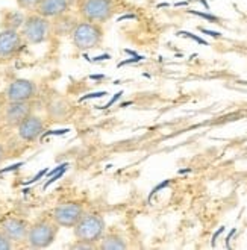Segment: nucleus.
I'll use <instances>...</instances> for the list:
<instances>
[{
    "instance_id": "nucleus-1",
    "label": "nucleus",
    "mask_w": 247,
    "mask_h": 250,
    "mask_svg": "<svg viewBox=\"0 0 247 250\" xmlns=\"http://www.w3.org/2000/svg\"><path fill=\"white\" fill-rule=\"evenodd\" d=\"M68 37L75 49L81 52H88V50L99 49L102 46L105 38V31L103 26L99 23L78 20L76 26L73 27V31H71Z\"/></svg>"
},
{
    "instance_id": "nucleus-2",
    "label": "nucleus",
    "mask_w": 247,
    "mask_h": 250,
    "mask_svg": "<svg viewBox=\"0 0 247 250\" xmlns=\"http://www.w3.org/2000/svg\"><path fill=\"white\" fill-rule=\"evenodd\" d=\"M58 232H60V225L50 215L41 217L32 225H29L26 246L31 249H47L55 243Z\"/></svg>"
},
{
    "instance_id": "nucleus-3",
    "label": "nucleus",
    "mask_w": 247,
    "mask_h": 250,
    "mask_svg": "<svg viewBox=\"0 0 247 250\" xmlns=\"http://www.w3.org/2000/svg\"><path fill=\"white\" fill-rule=\"evenodd\" d=\"M76 9L81 20L103 24L117 12V0H78Z\"/></svg>"
},
{
    "instance_id": "nucleus-4",
    "label": "nucleus",
    "mask_w": 247,
    "mask_h": 250,
    "mask_svg": "<svg viewBox=\"0 0 247 250\" xmlns=\"http://www.w3.org/2000/svg\"><path fill=\"white\" fill-rule=\"evenodd\" d=\"M20 34L27 46H38L52 37V20L40 16L38 12H27Z\"/></svg>"
},
{
    "instance_id": "nucleus-5",
    "label": "nucleus",
    "mask_w": 247,
    "mask_h": 250,
    "mask_svg": "<svg viewBox=\"0 0 247 250\" xmlns=\"http://www.w3.org/2000/svg\"><path fill=\"white\" fill-rule=\"evenodd\" d=\"M105 230H106V223L103 217L96 212H85L76 223V226L73 228L76 240L96 243V244L102 238V235L105 233Z\"/></svg>"
},
{
    "instance_id": "nucleus-6",
    "label": "nucleus",
    "mask_w": 247,
    "mask_h": 250,
    "mask_svg": "<svg viewBox=\"0 0 247 250\" xmlns=\"http://www.w3.org/2000/svg\"><path fill=\"white\" fill-rule=\"evenodd\" d=\"M27 46L20 31L0 29V62H8L17 58Z\"/></svg>"
},
{
    "instance_id": "nucleus-7",
    "label": "nucleus",
    "mask_w": 247,
    "mask_h": 250,
    "mask_svg": "<svg viewBox=\"0 0 247 250\" xmlns=\"http://www.w3.org/2000/svg\"><path fill=\"white\" fill-rule=\"evenodd\" d=\"M34 100H26V102H8L3 106L2 112V122L3 126L9 129H16L26 117H29L34 112Z\"/></svg>"
},
{
    "instance_id": "nucleus-8",
    "label": "nucleus",
    "mask_w": 247,
    "mask_h": 250,
    "mask_svg": "<svg viewBox=\"0 0 247 250\" xmlns=\"http://www.w3.org/2000/svg\"><path fill=\"white\" fill-rule=\"evenodd\" d=\"M38 94V85L24 78L12 79L3 91V96L8 102H26V100H35Z\"/></svg>"
},
{
    "instance_id": "nucleus-9",
    "label": "nucleus",
    "mask_w": 247,
    "mask_h": 250,
    "mask_svg": "<svg viewBox=\"0 0 247 250\" xmlns=\"http://www.w3.org/2000/svg\"><path fill=\"white\" fill-rule=\"evenodd\" d=\"M83 214H85V208L82 203L67 202V203H61V205H58V207H55L50 217L60 225V228L73 229Z\"/></svg>"
},
{
    "instance_id": "nucleus-10",
    "label": "nucleus",
    "mask_w": 247,
    "mask_h": 250,
    "mask_svg": "<svg viewBox=\"0 0 247 250\" xmlns=\"http://www.w3.org/2000/svg\"><path fill=\"white\" fill-rule=\"evenodd\" d=\"M17 137L23 143H35L42 134H46V122L42 117L31 114L16 127Z\"/></svg>"
},
{
    "instance_id": "nucleus-11",
    "label": "nucleus",
    "mask_w": 247,
    "mask_h": 250,
    "mask_svg": "<svg viewBox=\"0 0 247 250\" xmlns=\"http://www.w3.org/2000/svg\"><path fill=\"white\" fill-rule=\"evenodd\" d=\"M29 222H26L24 218L20 217H8L3 220L0 230H3L8 238L16 244H26V237H27V230H29Z\"/></svg>"
},
{
    "instance_id": "nucleus-12",
    "label": "nucleus",
    "mask_w": 247,
    "mask_h": 250,
    "mask_svg": "<svg viewBox=\"0 0 247 250\" xmlns=\"http://www.w3.org/2000/svg\"><path fill=\"white\" fill-rule=\"evenodd\" d=\"M75 3L76 0H41L35 12L49 20H53L64 16V14H68Z\"/></svg>"
},
{
    "instance_id": "nucleus-13",
    "label": "nucleus",
    "mask_w": 247,
    "mask_h": 250,
    "mask_svg": "<svg viewBox=\"0 0 247 250\" xmlns=\"http://www.w3.org/2000/svg\"><path fill=\"white\" fill-rule=\"evenodd\" d=\"M26 19V12L21 9H3L0 12V29L20 31Z\"/></svg>"
},
{
    "instance_id": "nucleus-14",
    "label": "nucleus",
    "mask_w": 247,
    "mask_h": 250,
    "mask_svg": "<svg viewBox=\"0 0 247 250\" xmlns=\"http://www.w3.org/2000/svg\"><path fill=\"white\" fill-rule=\"evenodd\" d=\"M78 19L71 12L64 14L61 17H56L52 20V35L58 37H68L73 31V27L76 26Z\"/></svg>"
},
{
    "instance_id": "nucleus-15",
    "label": "nucleus",
    "mask_w": 247,
    "mask_h": 250,
    "mask_svg": "<svg viewBox=\"0 0 247 250\" xmlns=\"http://www.w3.org/2000/svg\"><path fill=\"white\" fill-rule=\"evenodd\" d=\"M126 247L127 244L123 240V237L115 232L103 233L97 243V249H102V250H123Z\"/></svg>"
},
{
    "instance_id": "nucleus-16",
    "label": "nucleus",
    "mask_w": 247,
    "mask_h": 250,
    "mask_svg": "<svg viewBox=\"0 0 247 250\" xmlns=\"http://www.w3.org/2000/svg\"><path fill=\"white\" fill-rule=\"evenodd\" d=\"M49 115L53 117L55 120H62L67 115H70L71 104L64 99H53L47 106Z\"/></svg>"
},
{
    "instance_id": "nucleus-17",
    "label": "nucleus",
    "mask_w": 247,
    "mask_h": 250,
    "mask_svg": "<svg viewBox=\"0 0 247 250\" xmlns=\"http://www.w3.org/2000/svg\"><path fill=\"white\" fill-rule=\"evenodd\" d=\"M41 0H16V3L19 6V9L27 12H35Z\"/></svg>"
},
{
    "instance_id": "nucleus-18",
    "label": "nucleus",
    "mask_w": 247,
    "mask_h": 250,
    "mask_svg": "<svg viewBox=\"0 0 247 250\" xmlns=\"http://www.w3.org/2000/svg\"><path fill=\"white\" fill-rule=\"evenodd\" d=\"M14 247H16V244L8 238V235L3 230H0V250H11Z\"/></svg>"
},
{
    "instance_id": "nucleus-19",
    "label": "nucleus",
    "mask_w": 247,
    "mask_h": 250,
    "mask_svg": "<svg viewBox=\"0 0 247 250\" xmlns=\"http://www.w3.org/2000/svg\"><path fill=\"white\" fill-rule=\"evenodd\" d=\"M70 249H76V250H81V249H97V244L96 243H88V241H82V240H76L73 244L68 246Z\"/></svg>"
},
{
    "instance_id": "nucleus-20",
    "label": "nucleus",
    "mask_w": 247,
    "mask_h": 250,
    "mask_svg": "<svg viewBox=\"0 0 247 250\" xmlns=\"http://www.w3.org/2000/svg\"><path fill=\"white\" fill-rule=\"evenodd\" d=\"M188 12H190V14H194V16H197V17L205 19V20H208V21H211V23H219V19L214 17V16H209V14H203V12H197V11H188Z\"/></svg>"
},
{
    "instance_id": "nucleus-21",
    "label": "nucleus",
    "mask_w": 247,
    "mask_h": 250,
    "mask_svg": "<svg viewBox=\"0 0 247 250\" xmlns=\"http://www.w3.org/2000/svg\"><path fill=\"white\" fill-rule=\"evenodd\" d=\"M143 60H144V56H141V55H135L134 58H130V60H126V61L120 62V64H119V67H123V65H127V64H135V62H140V61H143Z\"/></svg>"
},
{
    "instance_id": "nucleus-22",
    "label": "nucleus",
    "mask_w": 247,
    "mask_h": 250,
    "mask_svg": "<svg viewBox=\"0 0 247 250\" xmlns=\"http://www.w3.org/2000/svg\"><path fill=\"white\" fill-rule=\"evenodd\" d=\"M108 93L106 91H99V93H91V94H86L83 97H81V102H85V100H88V99H97V97H103L106 96Z\"/></svg>"
},
{
    "instance_id": "nucleus-23",
    "label": "nucleus",
    "mask_w": 247,
    "mask_h": 250,
    "mask_svg": "<svg viewBox=\"0 0 247 250\" xmlns=\"http://www.w3.org/2000/svg\"><path fill=\"white\" fill-rule=\"evenodd\" d=\"M6 156H8V150H6L5 144L0 141V166H2L5 161H6Z\"/></svg>"
},
{
    "instance_id": "nucleus-24",
    "label": "nucleus",
    "mask_w": 247,
    "mask_h": 250,
    "mask_svg": "<svg viewBox=\"0 0 247 250\" xmlns=\"http://www.w3.org/2000/svg\"><path fill=\"white\" fill-rule=\"evenodd\" d=\"M122 96H123V91L117 93V94H115V96H114V97H112V99H111V100L108 102V104H106L105 106H102V108H103V109H108V108H111V106H112V105L115 104V102H117V100H119V99H120Z\"/></svg>"
},
{
    "instance_id": "nucleus-25",
    "label": "nucleus",
    "mask_w": 247,
    "mask_h": 250,
    "mask_svg": "<svg viewBox=\"0 0 247 250\" xmlns=\"http://www.w3.org/2000/svg\"><path fill=\"white\" fill-rule=\"evenodd\" d=\"M181 35H185V37H188V38H191V40H194V41H197V42H200V44H203V46H208V42L206 41H203L202 38H199V37H196V35H191L190 32H179Z\"/></svg>"
},
{
    "instance_id": "nucleus-26",
    "label": "nucleus",
    "mask_w": 247,
    "mask_h": 250,
    "mask_svg": "<svg viewBox=\"0 0 247 250\" xmlns=\"http://www.w3.org/2000/svg\"><path fill=\"white\" fill-rule=\"evenodd\" d=\"M168 184H170V181H165V182H163V184H159V185H158L156 188H153V191H152V193H150L149 199H150V197H152L153 194H156V193H158V191H159V189H163V188H165V187H167Z\"/></svg>"
},
{
    "instance_id": "nucleus-27",
    "label": "nucleus",
    "mask_w": 247,
    "mask_h": 250,
    "mask_svg": "<svg viewBox=\"0 0 247 250\" xmlns=\"http://www.w3.org/2000/svg\"><path fill=\"white\" fill-rule=\"evenodd\" d=\"M5 104H6V99H5L3 93H0V122H2V112H3Z\"/></svg>"
},
{
    "instance_id": "nucleus-28",
    "label": "nucleus",
    "mask_w": 247,
    "mask_h": 250,
    "mask_svg": "<svg viewBox=\"0 0 247 250\" xmlns=\"http://www.w3.org/2000/svg\"><path fill=\"white\" fill-rule=\"evenodd\" d=\"M200 31L203 32V34H206V35H211V37H214V38H220L222 35L219 34V32H212V31H206V29H200Z\"/></svg>"
},
{
    "instance_id": "nucleus-29",
    "label": "nucleus",
    "mask_w": 247,
    "mask_h": 250,
    "mask_svg": "<svg viewBox=\"0 0 247 250\" xmlns=\"http://www.w3.org/2000/svg\"><path fill=\"white\" fill-rule=\"evenodd\" d=\"M105 60H111V55H102V56H97L93 60V62H99V61H105Z\"/></svg>"
},
{
    "instance_id": "nucleus-30",
    "label": "nucleus",
    "mask_w": 247,
    "mask_h": 250,
    "mask_svg": "<svg viewBox=\"0 0 247 250\" xmlns=\"http://www.w3.org/2000/svg\"><path fill=\"white\" fill-rule=\"evenodd\" d=\"M223 232H225V228H220L219 230H217V232L212 235V246H215V240L219 238V235H220V233H223Z\"/></svg>"
},
{
    "instance_id": "nucleus-31",
    "label": "nucleus",
    "mask_w": 247,
    "mask_h": 250,
    "mask_svg": "<svg viewBox=\"0 0 247 250\" xmlns=\"http://www.w3.org/2000/svg\"><path fill=\"white\" fill-rule=\"evenodd\" d=\"M235 230H237V229H232V230H230V233L227 235V238H226V246H227V247H229V240L232 238V235L235 233Z\"/></svg>"
}]
</instances>
